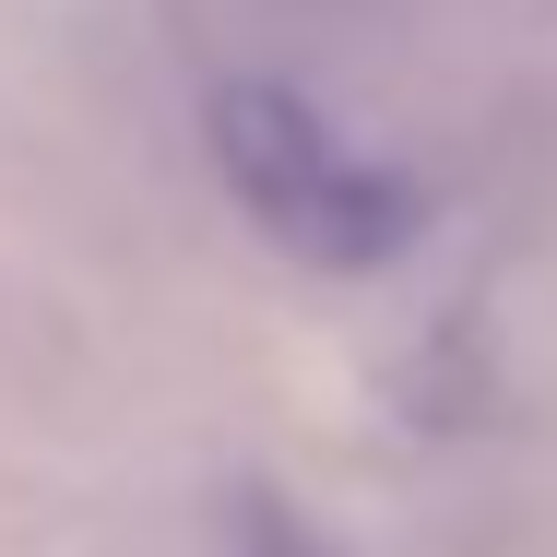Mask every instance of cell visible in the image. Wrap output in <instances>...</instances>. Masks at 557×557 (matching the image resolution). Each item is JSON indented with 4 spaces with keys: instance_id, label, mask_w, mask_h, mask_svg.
Listing matches in <instances>:
<instances>
[{
    "instance_id": "cell-1",
    "label": "cell",
    "mask_w": 557,
    "mask_h": 557,
    "mask_svg": "<svg viewBox=\"0 0 557 557\" xmlns=\"http://www.w3.org/2000/svg\"><path fill=\"white\" fill-rule=\"evenodd\" d=\"M202 154L249 202V225L273 249H297L309 273H380L416 237V190L392 166H368L333 119L309 96H285V84H214L202 96Z\"/></svg>"
}]
</instances>
